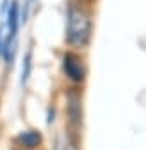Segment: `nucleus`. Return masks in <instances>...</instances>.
I'll return each instance as SVG.
<instances>
[{
  "mask_svg": "<svg viewBox=\"0 0 146 150\" xmlns=\"http://www.w3.org/2000/svg\"><path fill=\"white\" fill-rule=\"evenodd\" d=\"M64 40L71 50L82 52L93 40V13L84 0H68Z\"/></svg>",
  "mask_w": 146,
  "mask_h": 150,
  "instance_id": "nucleus-1",
  "label": "nucleus"
},
{
  "mask_svg": "<svg viewBox=\"0 0 146 150\" xmlns=\"http://www.w3.org/2000/svg\"><path fill=\"white\" fill-rule=\"evenodd\" d=\"M61 71L71 86H77V88L82 86L87 77V66L80 52L71 50V48L64 50L61 55Z\"/></svg>",
  "mask_w": 146,
  "mask_h": 150,
  "instance_id": "nucleus-2",
  "label": "nucleus"
},
{
  "mask_svg": "<svg viewBox=\"0 0 146 150\" xmlns=\"http://www.w3.org/2000/svg\"><path fill=\"white\" fill-rule=\"evenodd\" d=\"M64 100H66V118H68V127L69 130L79 134V130L84 122V98H82V91L77 86H71L64 93Z\"/></svg>",
  "mask_w": 146,
  "mask_h": 150,
  "instance_id": "nucleus-3",
  "label": "nucleus"
},
{
  "mask_svg": "<svg viewBox=\"0 0 146 150\" xmlns=\"http://www.w3.org/2000/svg\"><path fill=\"white\" fill-rule=\"evenodd\" d=\"M43 134L38 129H25L14 136V146L20 150H39L43 146Z\"/></svg>",
  "mask_w": 146,
  "mask_h": 150,
  "instance_id": "nucleus-4",
  "label": "nucleus"
},
{
  "mask_svg": "<svg viewBox=\"0 0 146 150\" xmlns=\"http://www.w3.org/2000/svg\"><path fill=\"white\" fill-rule=\"evenodd\" d=\"M4 25H6V36L11 40H18V30L22 27V6L18 0H11L9 9L4 16Z\"/></svg>",
  "mask_w": 146,
  "mask_h": 150,
  "instance_id": "nucleus-5",
  "label": "nucleus"
},
{
  "mask_svg": "<svg viewBox=\"0 0 146 150\" xmlns=\"http://www.w3.org/2000/svg\"><path fill=\"white\" fill-rule=\"evenodd\" d=\"M32 64H34V52L32 47H29L22 57V71H20V86L22 89L27 88L29 81H30V75H32Z\"/></svg>",
  "mask_w": 146,
  "mask_h": 150,
  "instance_id": "nucleus-6",
  "label": "nucleus"
},
{
  "mask_svg": "<svg viewBox=\"0 0 146 150\" xmlns=\"http://www.w3.org/2000/svg\"><path fill=\"white\" fill-rule=\"evenodd\" d=\"M62 150H80V146H79V134L77 132H73V130L66 129Z\"/></svg>",
  "mask_w": 146,
  "mask_h": 150,
  "instance_id": "nucleus-7",
  "label": "nucleus"
},
{
  "mask_svg": "<svg viewBox=\"0 0 146 150\" xmlns=\"http://www.w3.org/2000/svg\"><path fill=\"white\" fill-rule=\"evenodd\" d=\"M53 122H55V105L50 104L46 107V125H52Z\"/></svg>",
  "mask_w": 146,
  "mask_h": 150,
  "instance_id": "nucleus-8",
  "label": "nucleus"
},
{
  "mask_svg": "<svg viewBox=\"0 0 146 150\" xmlns=\"http://www.w3.org/2000/svg\"><path fill=\"white\" fill-rule=\"evenodd\" d=\"M4 45H6V25H4V22H0V59H2Z\"/></svg>",
  "mask_w": 146,
  "mask_h": 150,
  "instance_id": "nucleus-9",
  "label": "nucleus"
},
{
  "mask_svg": "<svg viewBox=\"0 0 146 150\" xmlns=\"http://www.w3.org/2000/svg\"><path fill=\"white\" fill-rule=\"evenodd\" d=\"M53 150H62V146L61 145H55V148H53Z\"/></svg>",
  "mask_w": 146,
  "mask_h": 150,
  "instance_id": "nucleus-10",
  "label": "nucleus"
},
{
  "mask_svg": "<svg viewBox=\"0 0 146 150\" xmlns=\"http://www.w3.org/2000/svg\"><path fill=\"white\" fill-rule=\"evenodd\" d=\"M27 2H29L30 6H34V2H36V0H27Z\"/></svg>",
  "mask_w": 146,
  "mask_h": 150,
  "instance_id": "nucleus-11",
  "label": "nucleus"
},
{
  "mask_svg": "<svg viewBox=\"0 0 146 150\" xmlns=\"http://www.w3.org/2000/svg\"><path fill=\"white\" fill-rule=\"evenodd\" d=\"M13 150H20V148H16V146H14V148H13Z\"/></svg>",
  "mask_w": 146,
  "mask_h": 150,
  "instance_id": "nucleus-12",
  "label": "nucleus"
}]
</instances>
